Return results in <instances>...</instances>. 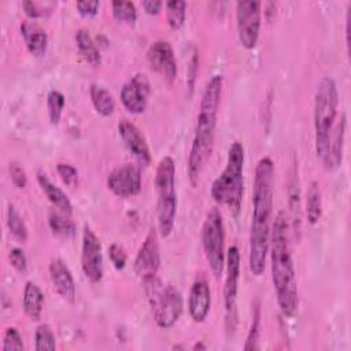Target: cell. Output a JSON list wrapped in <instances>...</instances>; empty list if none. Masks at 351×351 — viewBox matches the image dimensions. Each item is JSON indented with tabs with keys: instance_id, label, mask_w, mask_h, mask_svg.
<instances>
[{
	"instance_id": "484cf974",
	"label": "cell",
	"mask_w": 351,
	"mask_h": 351,
	"mask_svg": "<svg viewBox=\"0 0 351 351\" xmlns=\"http://www.w3.org/2000/svg\"><path fill=\"white\" fill-rule=\"evenodd\" d=\"M322 215V193L318 181H311L306 197V217L310 225H315Z\"/></svg>"
},
{
	"instance_id": "9c48e42d",
	"label": "cell",
	"mask_w": 351,
	"mask_h": 351,
	"mask_svg": "<svg viewBox=\"0 0 351 351\" xmlns=\"http://www.w3.org/2000/svg\"><path fill=\"white\" fill-rule=\"evenodd\" d=\"M225 284H223V306H225V326L228 333H233L237 325V291L240 278V252L236 245L229 247L225 259Z\"/></svg>"
},
{
	"instance_id": "1f68e13d",
	"label": "cell",
	"mask_w": 351,
	"mask_h": 351,
	"mask_svg": "<svg viewBox=\"0 0 351 351\" xmlns=\"http://www.w3.org/2000/svg\"><path fill=\"white\" fill-rule=\"evenodd\" d=\"M112 7V16L121 22V23H128L133 25L137 19V10L134 3L132 1H114L111 4Z\"/></svg>"
},
{
	"instance_id": "4dcf8cb0",
	"label": "cell",
	"mask_w": 351,
	"mask_h": 351,
	"mask_svg": "<svg viewBox=\"0 0 351 351\" xmlns=\"http://www.w3.org/2000/svg\"><path fill=\"white\" fill-rule=\"evenodd\" d=\"M34 348L37 351H53L56 348L55 333L48 324L37 326L34 333Z\"/></svg>"
},
{
	"instance_id": "d4e9b609",
	"label": "cell",
	"mask_w": 351,
	"mask_h": 351,
	"mask_svg": "<svg viewBox=\"0 0 351 351\" xmlns=\"http://www.w3.org/2000/svg\"><path fill=\"white\" fill-rule=\"evenodd\" d=\"M75 43H77L78 52L85 59V62H88L92 66L100 64V62H101L100 51H99L97 45L95 44V41L90 37L88 30H85V29L77 30V33H75Z\"/></svg>"
},
{
	"instance_id": "6da1fadb",
	"label": "cell",
	"mask_w": 351,
	"mask_h": 351,
	"mask_svg": "<svg viewBox=\"0 0 351 351\" xmlns=\"http://www.w3.org/2000/svg\"><path fill=\"white\" fill-rule=\"evenodd\" d=\"M273 160L269 156H263L255 166L248 250V266L251 273L256 277L262 276L265 271L266 258L269 254L273 214Z\"/></svg>"
},
{
	"instance_id": "44dd1931",
	"label": "cell",
	"mask_w": 351,
	"mask_h": 351,
	"mask_svg": "<svg viewBox=\"0 0 351 351\" xmlns=\"http://www.w3.org/2000/svg\"><path fill=\"white\" fill-rule=\"evenodd\" d=\"M37 182H38L41 191L45 193L47 199L51 202V204L58 211H60L66 215H71L73 204H71L69 196L49 180V177L47 176L45 171H43V170L37 171Z\"/></svg>"
},
{
	"instance_id": "4316f807",
	"label": "cell",
	"mask_w": 351,
	"mask_h": 351,
	"mask_svg": "<svg viewBox=\"0 0 351 351\" xmlns=\"http://www.w3.org/2000/svg\"><path fill=\"white\" fill-rule=\"evenodd\" d=\"M7 228L15 240H18L19 243L27 241V226L14 204H8L7 208Z\"/></svg>"
},
{
	"instance_id": "d6a6232c",
	"label": "cell",
	"mask_w": 351,
	"mask_h": 351,
	"mask_svg": "<svg viewBox=\"0 0 351 351\" xmlns=\"http://www.w3.org/2000/svg\"><path fill=\"white\" fill-rule=\"evenodd\" d=\"M259 333H261V306L259 302L256 300L254 303V311H252V321L251 326L247 335V340L244 344V350H256L258 348V340H259Z\"/></svg>"
},
{
	"instance_id": "7402d4cb",
	"label": "cell",
	"mask_w": 351,
	"mask_h": 351,
	"mask_svg": "<svg viewBox=\"0 0 351 351\" xmlns=\"http://www.w3.org/2000/svg\"><path fill=\"white\" fill-rule=\"evenodd\" d=\"M288 206H289V214L292 221V229L293 232H300V184H299V176H298V162L293 158L289 169V177H288Z\"/></svg>"
},
{
	"instance_id": "5b68a950",
	"label": "cell",
	"mask_w": 351,
	"mask_h": 351,
	"mask_svg": "<svg viewBox=\"0 0 351 351\" xmlns=\"http://www.w3.org/2000/svg\"><path fill=\"white\" fill-rule=\"evenodd\" d=\"M339 93L336 82L330 77L319 80L314 93V137L317 156L324 160L330 133L337 117Z\"/></svg>"
},
{
	"instance_id": "7a4b0ae2",
	"label": "cell",
	"mask_w": 351,
	"mask_h": 351,
	"mask_svg": "<svg viewBox=\"0 0 351 351\" xmlns=\"http://www.w3.org/2000/svg\"><path fill=\"white\" fill-rule=\"evenodd\" d=\"M269 251L271 280L278 307L284 317H293L299 306V291L289 247L288 222L281 211L276 215L271 225Z\"/></svg>"
},
{
	"instance_id": "4fadbf2b",
	"label": "cell",
	"mask_w": 351,
	"mask_h": 351,
	"mask_svg": "<svg viewBox=\"0 0 351 351\" xmlns=\"http://www.w3.org/2000/svg\"><path fill=\"white\" fill-rule=\"evenodd\" d=\"M107 188L118 197H133L141 191V171L134 165H122L107 177Z\"/></svg>"
},
{
	"instance_id": "603a6c76",
	"label": "cell",
	"mask_w": 351,
	"mask_h": 351,
	"mask_svg": "<svg viewBox=\"0 0 351 351\" xmlns=\"http://www.w3.org/2000/svg\"><path fill=\"white\" fill-rule=\"evenodd\" d=\"M22 306H23L25 314L32 321H38L41 318L43 306H44V293L36 282L27 281L25 284Z\"/></svg>"
},
{
	"instance_id": "5bb4252c",
	"label": "cell",
	"mask_w": 351,
	"mask_h": 351,
	"mask_svg": "<svg viewBox=\"0 0 351 351\" xmlns=\"http://www.w3.org/2000/svg\"><path fill=\"white\" fill-rule=\"evenodd\" d=\"M149 93L151 85L147 75L143 73H137L123 84L119 92V97L123 107L129 112L141 114L147 108Z\"/></svg>"
},
{
	"instance_id": "7bdbcfd3",
	"label": "cell",
	"mask_w": 351,
	"mask_h": 351,
	"mask_svg": "<svg viewBox=\"0 0 351 351\" xmlns=\"http://www.w3.org/2000/svg\"><path fill=\"white\" fill-rule=\"evenodd\" d=\"M197 348H202V350H204L206 347H204L203 344H195V346H193V350H197Z\"/></svg>"
},
{
	"instance_id": "ba28073f",
	"label": "cell",
	"mask_w": 351,
	"mask_h": 351,
	"mask_svg": "<svg viewBox=\"0 0 351 351\" xmlns=\"http://www.w3.org/2000/svg\"><path fill=\"white\" fill-rule=\"evenodd\" d=\"M202 244L213 274L218 278L225 269V225L218 208L208 211L202 228Z\"/></svg>"
},
{
	"instance_id": "ab89813d",
	"label": "cell",
	"mask_w": 351,
	"mask_h": 351,
	"mask_svg": "<svg viewBox=\"0 0 351 351\" xmlns=\"http://www.w3.org/2000/svg\"><path fill=\"white\" fill-rule=\"evenodd\" d=\"M22 7L25 10V14L33 21V19H37V18H41L44 16V11H41L40 5L34 1H23L22 3Z\"/></svg>"
},
{
	"instance_id": "60d3db41",
	"label": "cell",
	"mask_w": 351,
	"mask_h": 351,
	"mask_svg": "<svg viewBox=\"0 0 351 351\" xmlns=\"http://www.w3.org/2000/svg\"><path fill=\"white\" fill-rule=\"evenodd\" d=\"M197 63H199V56L197 52H193V56L191 59V66H189V81H188V86L189 90L193 89V84H195V78L197 75Z\"/></svg>"
},
{
	"instance_id": "e575fe53",
	"label": "cell",
	"mask_w": 351,
	"mask_h": 351,
	"mask_svg": "<svg viewBox=\"0 0 351 351\" xmlns=\"http://www.w3.org/2000/svg\"><path fill=\"white\" fill-rule=\"evenodd\" d=\"M56 171L63 184H66L70 188L77 186L78 184V171L74 166L69 163H58L56 165Z\"/></svg>"
},
{
	"instance_id": "8fae6325",
	"label": "cell",
	"mask_w": 351,
	"mask_h": 351,
	"mask_svg": "<svg viewBox=\"0 0 351 351\" xmlns=\"http://www.w3.org/2000/svg\"><path fill=\"white\" fill-rule=\"evenodd\" d=\"M81 267L85 277L96 284L103 278V254L101 243L95 232L85 225L81 243Z\"/></svg>"
},
{
	"instance_id": "8992f818",
	"label": "cell",
	"mask_w": 351,
	"mask_h": 351,
	"mask_svg": "<svg viewBox=\"0 0 351 351\" xmlns=\"http://www.w3.org/2000/svg\"><path fill=\"white\" fill-rule=\"evenodd\" d=\"M156 218L158 232L162 237H169L174 229L177 215V192H176V162L171 156H163L155 173Z\"/></svg>"
},
{
	"instance_id": "30bf717a",
	"label": "cell",
	"mask_w": 351,
	"mask_h": 351,
	"mask_svg": "<svg viewBox=\"0 0 351 351\" xmlns=\"http://www.w3.org/2000/svg\"><path fill=\"white\" fill-rule=\"evenodd\" d=\"M262 3L258 0H247L236 3V25L240 44L245 49H254L259 40Z\"/></svg>"
},
{
	"instance_id": "74e56055",
	"label": "cell",
	"mask_w": 351,
	"mask_h": 351,
	"mask_svg": "<svg viewBox=\"0 0 351 351\" xmlns=\"http://www.w3.org/2000/svg\"><path fill=\"white\" fill-rule=\"evenodd\" d=\"M8 259H10V263L11 266L19 271V273H26L27 270V258L23 252V250L21 248H11L10 252H8Z\"/></svg>"
},
{
	"instance_id": "277c9868",
	"label": "cell",
	"mask_w": 351,
	"mask_h": 351,
	"mask_svg": "<svg viewBox=\"0 0 351 351\" xmlns=\"http://www.w3.org/2000/svg\"><path fill=\"white\" fill-rule=\"evenodd\" d=\"M244 148L243 144L234 141L226 158L222 173L211 185V197L221 206H225L237 217L241 210L244 195Z\"/></svg>"
},
{
	"instance_id": "8d00e7d4",
	"label": "cell",
	"mask_w": 351,
	"mask_h": 351,
	"mask_svg": "<svg viewBox=\"0 0 351 351\" xmlns=\"http://www.w3.org/2000/svg\"><path fill=\"white\" fill-rule=\"evenodd\" d=\"M108 258H110L112 266H114L117 270L125 269L126 262H128V255H126L125 250H123L119 244L112 243V244L108 247Z\"/></svg>"
},
{
	"instance_id": "ffe728a7",
	"label": "cell",
	"mask_w": 351,
	"mask_h": 351,
	"mask_svg": "<svg viewBox=\"0 0 351 351\" xmlns=\"http://www.w3.org/2000/svg\"><path fill=\"white\" fill-rule=\"evenodd\" d=\"M19 29L29 53L36 58L43 56L48 47V36L45 29L33 21H23Z\"/></svg>"
},
{
	"instance_id": "ac0fdd59",
	"label": "cell",
	"mask_w": 351,
	"mask_h": 351,
	"mask_svg": "<svg viewBox=\"0 0 351 351\" xmlns=\"http://www.w3.org/2000/svg\"><path fill=\"white\" fill-rule=\"evenodd\" d=\"M211 308V289L204 280H196L188 295V311L195 322H203Z\"/></svg>"
},
{
	"instance_id": "f546056e",
	"label": "cell",
	"mask_w": 351,
	"mask_h": 351,
	"mask_svg": "<svg viewBox=\"0 0 351 351\" xmlns=\"http://www.w3.org/2000/svg\"><path fill=\"white\" fill-rule=\"evenodd\" d=\"M64 95L56 89H52L47 95V110H48V118L52 125H58L62 118L63 107H64Z\"/></svg>"
},
{
	"instance_id": "d590c367",
	"label": "cell",
	"mask_w": 351,
	"mask_h": 351,
	"mask_svg": "<svg viewBox=\"0 0 351 351\" xmlns=\"http://www.w3.org/2000/svg\"><path fill=\"white\" fill-rule=\"evenodd\" d=\"M8 171H10V177H11L12 184H14L18 189L26 188V185H27V174H26L23 166H21V163H18V162H10Z\"/></svg>"
},
{
	"instance_id": "52a82bcc",
	"label": "cell",
	"mask_w": 351,
	"mask_h": 351,
	"mask_svg": "<svg viewBox=\"0 0 351 351\" xmlns=\"http://www.w3.org/2000/svg\"><path fill=\"white\" fill-rule=\"evenodd\" d=\"M143 282L156 325L162 329L171 328L182 314L184 300L181 292L173 285H165L158 277Z\"/></svg>"
},
{
	"instance_id": "83f0119b",
	"label": "cell",
	"mask_w": 351,
	"mask_h": 351,
	"mask_svg": "<svg viewBox=\"0 0 351 351\" xmlns=\"http://www.w3.org/2000/svg\"><path fill=\"white\" fill-rule=\"evenodd\" d=\"M48 223L53 234L60 237H69L74 234L75 226L71 219H69V215L60 213V211H51L48 217Z\"/></svg>"
},
{
	"instance_id": "7c38bea8",
	"label": "cell",
	"mask_w": 351,
	"mask_h": 351,
	"mask_svg": "<svg viewBox=\"0 0 351 351\" xmlns=\"http://www.w3.org/2000/svg\"><path fill=\"white\" fill-rule=\"evenodd\" d=\"M160 267V251L158 234L154 229L145 236L134 259V271L143 280H151L156 277Z\"/></svg>"
},
{
	"instance_id": "836d02e7",
	"label": "cell",
	"mask_w": 351,
	"mask_h": 351,
	"mask_svg": "<svg viewBox=\"0 0 351 351\" xmlns=\"http://www.w3.org/2000/svg\"><path fill=\"white\" fill-rule=\"evenodd\" d=\"M3 351H21L25 348L22 336L15 326H8L3 335Z\"/></svg>"
},
{
	"instance_id": "3957f363",
	"label": "cell",
	"mask_w": 351,
	"mask_h": 351,
	"mask_svg": "<svg viewBox=\"0 0 351 351\" xmlns=\"http://www.w3.org/2000/svg\"><path fill=\"white\" fill-rule=\"evenodd\" d=\"M222 75H213L207 81L202 93L197 122L188 156V178L193 188L199 184L200 176L207 162L210 160L214 149L218 108L222 93Z\"/></svg>"
},
{
	"instance_id": "cb8c5ba5",
	"label": "cell",
	"mask_w": 351,
	"mask_h": 351,
	"mask_svg": "<svg viewBox=\"0 0 351 351\" xmlns=\"http://www.w3.org/2000/svg\"><path fill=\"white\" fill-rule=\"evenodd\" d=\"M89 96L97 114H100L101 117L112 115L115 110V100L110 90L99 84H92L89 88Z\"/></svg>"
},
{
	"instance_id": "d6986e66",
	"label": "cell",
	"mask_w": 351,
	"mask_h": 351,
	"mask_svg": "<svg viewBox=\"0 0 351 351\" xmlns=\"http://www.w3.org/2000/svg\"><path fill=\"white\" fill-rule=\"evenodd\" d=\"M344 138H346V115H341L337 123L333 125L326 155L322 160L328 170H335L341 166L343 152H344Z\"/></svg>"
},
{
	"instance_id": "9a60e30c",
	"label": "cell",
	"mask_w": 351,
	"mask_h": 351,
	"mask_svg": "<svg viewBox=\"0 0 351 351\" xmlns=\"http://www.w3.org/2000/svg\"><path fill=\"white\" fill-rule=\"evenodd\" d=\"M147 60L154 71L162 75L166 81L173 82L177 75V62L170 43L159 40L149 45Z\"/></svg>"
},
{
	"instance_id": "f35d334b",
	"label": "cell",
	"mask_w": 351,
	"mask_h": 351,
	"mask_svg": "<svg viewBox=\"0 0 351 351\" xmlns=\"http://www.w3.org/2000/svg\"><path fill=\"white\" fill-rule=\"evenodd\" d=\"M99 7H100L99 1H77L75 3V8L78 14L84 18L95 16L99 11Z\"/></svg>"
},
{
	"instance_id": "b9f144b4",
	"label": "cell",
	"mask_w": 351,
	"mask_h": 351,
	"mask_svg": "<svg viewBox=\"0 0 351 351\" xmlns=\"http://www.w3.org/2000/svg\"><path fill=\"white\" fill-rule=\"evenodd\" d=\"M163 3L159 0H147L143 1V8L148 15H158Z\"/></svg>"
},
{
	"instance_id": "e0dca14e",
	"label": "cell",
	"mask_w": 351,
	"mask_h": 351,
	"mask_svg": "<svg viewBox=\"0 0 351 351\" xmlns=\"http://www.w3.org/2000/svg\"><path fill=\"white\" fill-rule=\"evenodd\" d=\"M49 277L56 293L69 303L75 300V281L69 266L60 259L55 258L49 263Z\"/></svg>"
},
{
	"instance_id": "2e32d148",
	"label": "cell",
	"mask_w": 351,
	"mask_h": 351,
	"mask_svg": "<svg viewBox=\"0 0 351 351\" xmlns=\"http://www.w3.org/2000/svg\"><path fill=\"white\" fill-rule=\"evenodd\" d=\"M118 133L129 152L134 156V159L141 166L147 167L151 163V151L141 130L130 121L122 119L118 123Z\"/></svg>"
},
{
	"instance_id": "f1b7e54d",
	"label": "cell",
	"mask_w": 351,
	"mask_h": 351,
	"mask_svg": "<svg viewBox=\"0 0 351 351\" xmlns=\"http://www.w3.org/2000/svg\"><path fill=\"white\" fill-rule=\"evenodd\" d=\"M165 8H166V19L169 26L173 30L181 29L186 16V3L180 0H171L165 3Z\"/></svg>"
}]
</instances>
